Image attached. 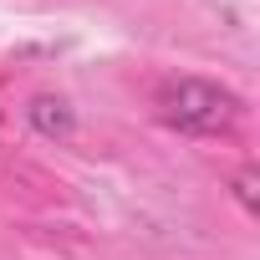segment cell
<instances>
[{
	"mask_svg": "<svg viewBox=\"0 0 260 260\" xmlns=\"http://www.w3.org/2000/svg\"><path fill=\"white\" fill-rule=\"evenodd\" d=\"M235 194H240V204H245L250 214L260 209V189H255V169H240V174H235Z\"/></svg>",
	"mask_w": 260,
	"mask_h": 260,
	"instance_id": "cell-3",
	"label": "cell"
},
{
	"mask_svg": "<svg viewBox=\"0 0 260 260\" xmlns=\"http://www.w3.org/2000/svg\"><path fill=\"white\" fill-rule=\"evenodd\" d=\"M26 117H31L36 133H41V138H51V143H67V138L77 133V112H72L61 97H51V92L31 97V102H26Z\"/></svg>",
	"mask_w": 260,
	"mask_h": 260,
	"instance_id": "cell-2",
	"label": "cell"
},
{
	"mask_svg": "<svg viewBox=\"0 0 260 260\" xmlns=\"http://www.w3.org/2000/svg\"><path fill=\"white\" fill-rule=\"evenodd\" d=\"M158 107H164V122L179 127V133H224L240 117V97L230 87H219V82H204V77L169 82Z\"/></svg>",
	"mask_w": 260,
	"mask_h": 260,
	"instance_id": "cell-1",
	"label": "cell"
}]
</instances>
